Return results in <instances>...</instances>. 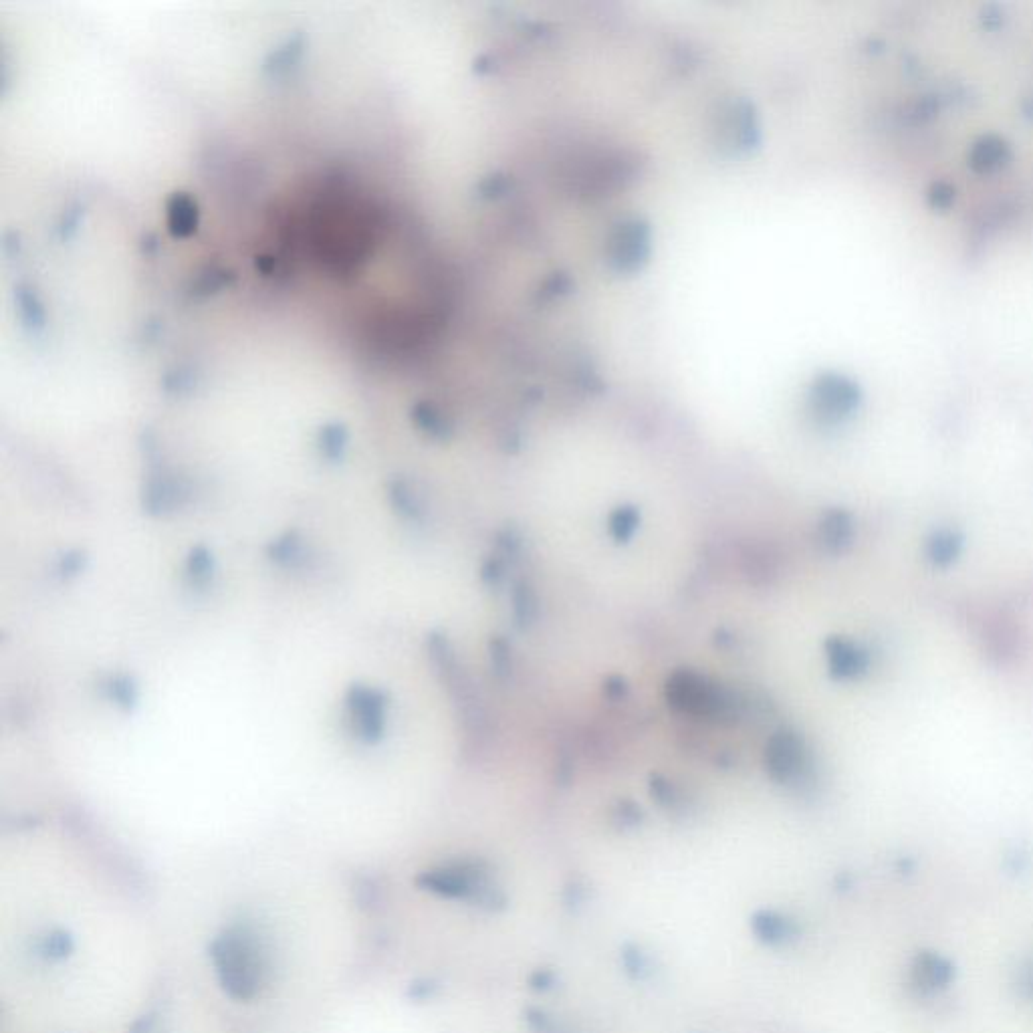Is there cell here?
Instances as JSON below:
<instances>
[{
	"mask_svg": "<svg viewBox=\"0 0 1033 1033\" xmlns=\"http://www.w3.org/2000/svg\"><path fill=\"white\" fill-rule=\"evenodd\" d=\"M208 961L222 993L239 1003L261 997L271 977L269 947L249 921L222 927L208 943Z\"/></svg>",
	"mask_w": 1033,
	"mask_h": 1033,
	"instance_id": "cell-1",
	"label": "cell"
},
{
	"mask_svg": "<svg viewBox=\"0 0 1033 1033\" xmlns=\"http://www.w3.org/2000/svg\"><path fill=\"white\" fill-rule=\"evenodd\" d=\"M418 890L444 900L467 902L487 912H503L509 904L507 894L495 882L489 866L481 860H452L416 874Z\"/></svg>",
	"mask_w": 1033,
	"mask_h": 1033,
	"instance_id": "cell-2",
	"label": "cell"
},
{
	"mask_svg": "<svg viewBox=\"0 0 1033 1033\" xmlns=\"http://www.w3.org/2000/svg\"><path fill=\"white\" fill-rule=\"evenodd\" d=\"M666 701L682 715L715 723L735 721L743 709V703L729 688L691 668L676 670L668 678Z\"/></svg>",
	"mask_w": 1033,
	"mask_h": 1033,
	"instance_id": "cell-3",
	"label": "cell"
},
{
	"mask_svg": "<svg viewBox=\"0 0 1033 1033\" xmlns=\"http://www.w3.org/2000/svg\"><path fill=\"white\" fill-rule=\"evenodd\" d=\"M426 650H428L430 664H432L434 672L438 674L440 682L444 684L450 699L454 701L467 733H471L473 737L481 735V731L485 727V711L479 701L477 688H475L473 680L469 678V674L465 672L463 664L458 662V656H456L450 640L442 632H432V634H428Z\"/></svg>",
	"mask_w": 1033,
	"mask_h": 1033,
	"instance_id": "cell-4",
	"label": "cell"
},
{
	"mask_svg": "<svg viewBox=\"0 0 1033 1033\" xmlns=\"http://www.w3.org/2000/svg\"><path fill=\"white\" fill-rule=\"evenodd\" d=\"M388 695L378 686L354 682L343 695V711L350 733L368 747H376L388 729Z\"/></svg>",
	"mask_w": 1033,
	"mask_h": 1033,
	"instance_id": "cell-5",
	"label": "cell"
},
{
	"mask_svg": "<svg viewBox=\"0 0 1033 1033\" xmlns=\"http://www.w3.org/2000/svg\"><path fill=\"white\" fill-rule=\"evenodd\" d=\"M150 471L140 489V507L152 519H164L184 509L192 499V487L170 467L154 461L156 450L150 444Z\"/></svg>",
	"mask_w": 1033,
	"mask_h": 1033,
	"instance_id": "cell-6",
	"label": "cell"
},
{
	"mask_svg": "<svg viewBox=\"0 0 1033 1033\" xmlns=\"http://www.w3.org/2000/svg\"><path fill=\"white\" fill-rule=\"evenodd\" d=\"M765 769L781 785H795L806 779L810 753L803 737L791 729L775 731L765 745Z\"/></svg>",
	"mask_w": 1033,
	"mask_h": 1033,
	"instance_id": "cell-7",
	"label": "cell"
},
{
	"mask_svg": "<svg viewBox=\"0 0 1033 1033\" xmlns=\"http://www.w3.org/2000/svg\"><path fill=\"white\" fill-rule=\"evenodd\" d=\"M749 929L755 941L769 949L787 947L799 937V925L793 918L773 908L755 910L749 916Z\"/></svg>",
	"mask_w": 1033,
	"mask_h": 1033,
	"instance_id": "cell-8",
	"label": "cell"
},
{
	"mask_svg": "<svg viewBox=\"0 0 1033 1033\" xmlns=\"http://www.w3.org/2000/svg\"><path fill=\"white\" fill-rule=\"evenodd\" d=\"M265 557L281 569L297 571L307 567V563L311 561V549L301 531L289 529L267 543Z\"/></svg>",
	"mask_w": 1033,
	"mask_h": 1033,
	"instance_id": "cell-9",
	"label": "cell"
},
{
	"mask_svg": "<svg viewBox=\"0 0 1033 1033\" xmlns=\"http://www.w3.org/2000/svg\"><path fill=\"white\" fill-rule=\"evenodd\" d=\"M386 497L392 511L408 523H422L428 513V503L418 485L406 477H394L386 485Z\"/></svg>",
	"mask_w": 1033,
	"mask_h": 1033,
	"instance_id": "cell-10",
	"label": "cell"
},
{
	"mask_svg": "<svg viewBox=\"0 0 1033 1033\" xmlns=\"http://www.w3.org/2000/svg\"><path fill=\"white\" fill-rule=\"evenodd\" d=\"M216 573H218V561H216L212 547H208L206 543L192 545L184 557V567H182V576H184L188 590H192V592L210 590L214 586Z\"/></svg>",
	"mask_w": 1033,
	"mask_h": 1033,
	"instance_id": "cell-11",
	"label": "cell"
},
{
	"mask_svg": "<svg viewBox=\"0 0 1033 1033\" xmlns=\"http://www.w3.org/2000/svg\"><path fill=\"white\" fill-rule=\"evenodd\" d=\"M826 654L830 664V674L836 678H856L868 668V654L854 642L846 638L832 636L826 642Z\"/></svg>",
	"mask_w": 1033,
	"mask_h": 1033,
	"instance_id": "cell-12",
	"label": "cell"
},
{
	"mask_svg": "<svg viewBox=\"0 0 1033 1033\" xmlns=\"http://www.w3.org/2000/svg\"><path fill=\"white\" fill-rule=\"evenodd\" d=\"M99 688H101L103 699L111 707H116L120 713L132 715L140 707L142 691H140V684L134 678V674L111 672L101 680Z\"/></svg>",
	"mask_w": 1033,
	"mask_h": 1033,
	"instance_id": "cell-13",
	"label": "cell"
},
{
	"mask_svg": "<svg viewBox=\"0 0 1033 1033\" xmlns=\"http://www.w3.org/2000/svg\"><path fill=\"white\" fill-rule=\"evenodd\" d=\"M854 537V523L850 513L842 509L828 511L818 525V541L830 553L844 551Z\"/></svg>",
	"mask_w": 1033,
	"mask_h": 1033,
	"instance_id": "cell-14",
	"label": "cell"
},
{
	"mask_svg": "<svg viewBox=\"0 0 1033 1033\" xmlns=\"http://www.w3.org/2000/svg\"><path fill=\"white\" fill-rule=\"evenodd\" d=\"M953 977V967L939 955H923L916 959L914 981L921 989L935 991L945 987Z\"/></svg>",
	"mask_w": 1033,
	"mask_h": 1033,
	"instance_id": "cell-15",
	"label": "cell"
},
{
	"mask_svg": "<svg viewBox=\"0 0 1033 1033\" xmlns=\"http://www.w3.org/2000/svg\"><path fill=\"white\" fill-rule=\"evenodd\" d=\"M35 955L39 959H43L45 963H63L67 961L73 953H75V939L73 935L67 931V929H51L47 931L39 941H37V947H35Z\"/></svg>",
	"mask_w": 1033,
	"mask_h": 1033,
	"instance_id": "cell-16",
	"label": "cell"
},
{
	"mask_svg": "<svg viewBox=\"0 0 1033 1033\" xmlns=\"http://www.w3.org/2000/svg\"><path fill=\"white\" fill-rule=\"evenodd\" d=\"M348 444H350V434H348L346 426L339 422L321 426L319 436H317V448L327 463H333V465L341 463L343 458H346Z\"/></svg>",
	"mask_w": 1033,
	"mask_h": 1033,
	"instance_id": "cell-17",
	"label": "cell"
},
{
	"mask_svg": "<svg viewBox=\"0 0 1033 1033\" xmlns=\"http://www.w3.org/2000/svg\"><path fill=\"white\" fill-rule=\"evenodd\" d=\"M620 965H622L624 975L636 983L646 981L652 973L646 951L638 943H632V941H626L620 947Z\"/></svg>",
	"mask_w": 1033,
	"mask_h": 1033,
	"instance_id": "cell-18",
	"label": "cell"
},
{
	"mask_svg": "<svg viewBox=\"0 0 1033 1033\" xmlns=\"http://www.w3.org/2000/svg\"><path fill=\"white\" fill-rule=\"evenodd\" d=\"M168 214H170V228L174 235L184 237V235H190L196 228L198 212H196V204L188 196H184V194L174 196V200L170 202Z\"/></svg>",
	"mask_w": 1033,
	"mask_h": 1033,
	"instance_id": "cell-19",
	"label": "cell"
},
{
	"mask_svg": "<svg viewBox=\"0 0 1033 1033\" xmlns=\"http://www.w3.org/2000/svg\"><path fill=\"white\" fill-rule=\"evenodd\" d=\"M513 612H515L517 626L521 630L529 628L537 620L539 602H537V596H535L533 588L529 584H525V582L517 584L515 590H513Z\"/></svg>",
	"mask_w": 1033,
	"mask_h": 1033,
	"instance_id": "cell-20",
	"label": "cell"
},
{
	"mask_svg": "<svg viewBox=\"0 0 1033 1033\" xmlns=\"http://www.w3.org/2000/svg\"><path fill=\"white\" fill-rule=\"evenodd\" d=\"M89 565V555L85 549H67L63 551L55 565H53V576L59 580V582H71L75 578H79L81 573L87 569Z\"/></svg>",
	"mask_w": 1033,
	"mask_h": 1033,
	"instance_id": "cell-21",
	"label": "cell"
},
{
	"mask_svg": "<svg viewBox=\"0 0 1033 1033\" xmlns=\"http://www.w3.org/2000/svg\"><path fill=\"white\" fill-rule=\"evenodd\" d=\"M640 525V511L634 505H622L610 515V533L618 543H628Z\"/></svg>",
	"mask_w": 1033,
	"mask_h": 1033,
	"instance_id": "cell-22",
	"label": "cell"
},
{
	"mask_svg": "<svg viewBox=\"0 0 1033 1033\" xmlns=\"http://www.w3.org/2000/svg\"><path fill=\"white\" fill-rule=\"evenodd\" d=\"M959 549H961L959 537H955L953 533H939L929 543V557L937 565H947V563H951L957 557Z\"/></svg>",
	"mask_w": 1033,
	"mask_h": 1033,
	"instance_id": "cell-23",
	"label": "cell"
},
{
	"mask_svg": "<svg viewBox=\"0 0 1033 1033\" xmlns=\"http://www.w3.org/2000/svg\"><path fill=\"white\" fill-rule=\"evenodd\" d=\"M650 795L664 810H674L680 801V795H678V789L674 787V783L662 775L650 777Z\"/></svg>",
	"mask_w": 1033,
	"mask_h": 1033,
	"instance_id": "cell-24",
	"label": "cell"
},
{
	"mask_svg": "<svg viewBox=\"0 0 1033 1033\" xmlns=\"http://www.w3.org/2000/svg\"><path fill=\"white\" fill-rule=\"evenodd\" d=\"M644 820V814L640 810V806H636L634 801L630 799H620L616 803V808L612 812V822L618 830H632L636 826H640Z\"/></svg>",
	"mask_w": 1033,
	"mask_h": 1033,
	"instance_id": "cell-25",
	"label": "cell"
},
{
	"mask_svg": "<svg viewBox=\"0 0 1033 1033\" xmlns=\"http://www.w3.org/2000/svg\"><path fill=\"white\" fill-rule=\"evenodd\" d=\"M491 666L499 678H507L511 674V648L503 638L491 640Z\"/></svg>",
	"mask_w": 1033,
	"mask_h": 1033,
	"instance_id": "cell-26",
	"label": "cell"
},
{
	"mask_svg": "<svg viewBox=\"0 0 1033 1033\" xmlns=\"http://www.w3.org/2000/svg\"><path fill=\"white\" fill-rule=\"evenodd\" d=\"M525 1023L527 1027L533 1031V1033H563L559 1029V1025L555 1023V1019L545 1011V1009H539V1007H527L525 1013Z\"/></svg>",
	"mask_w": 1033,
	"mask_h": 1033,
	"instance_id": "cell-27",
	"label": "cell"
},
{
	"mask_svg": "<svg viewBox=\"0 0 1033 1033\" xmlns=\"http://www.w3.org/2000/svg\"><path fill=\"white\" fill-rule=\"evenodd\" d=\"M414 420H416V424H418L424 432H428V434H432V436H446V432H448L446 422H444V420H442L434 410H430V408H426V406H418V408H416V412H414Z\"/></svg>",
	"mask_w": 1033,
	"mask_h": 1033,
	"instance_id": "cell-28",
	"label": "cell"
},
{
	"mask_svg": "<svg viewBox=\"0 0 1033 1033\" xmlns=\"http://www.w3.org/2000/svg\"><path fill=\"white\" fill-rule=\"evenodd\" d=\"M440 991V983L436 979H428V977H422V979H416L408 985L406 989V997L414 1003H424V1001H430L438 995Z\"/></svg>",
	"mask_w": 1033,
	"mask_h": 1033,
	"instance_id": "cell-29",
	"label": "cell"
},
{
	"mask_svg": "<svg viewBox=\"0 0 1033 1033\" xmlns=\"http://www.w3.org/2000/svg\"><path fill=\"white\" fill-rule=\"evenodd\" d=\"M557 975L549 967H539L529 975V989L535 993H547L555 987Z\"/></svg>",
	"mask_w": 1033,
	"mask_h": 1033,
	"instance_id": "cell-30",
	"label": "cell"
},
{
	"mask_svg": "<svg viewBox=\"0 0 1033 1033\" xmlns=\"http://www.w3.org/2000/svg\"><path fill=\"white\" fill-rule=\"evenodd\" d=\"M130 1033H164V1027H162V1021H160V1013H146L142 1017H138L130 1029Z\"/></svg>",
	"mask_w": 1033,
	"mask_h": 1033,
	"instance_id": "cell-31",
	"label": "cell"
},
{
	"mask_svg": "<svg viewBox=\"0 0 1033 1033\" xmlns=\"http://www.w3.org/2000/svg\"><path fill=\"white\" fill-rule=\"evenodd\" d=\"M584 886H580L578 882H571L567 888H565V894H563V902L567 908H578L582 902H584Z\"/></svg>",
	"mask_w": 1033,
	"mask_h": 1033,
	"instance_id": "cell-32",
	"label": "cell"
},
{
	"mask_svg": "<svg viewBox=\"0 0 1033 1033\" xmlns=\"http://www.w3.org/2000/svg\"><path fill=\"white\" fill-rule=\"evenodd\" d=\"M628 693V686H626V680L620 678V676H612L606 680V695L610 699H620Z\"/></svg>",
	"mask_w": 1033,
	"mask_h": 1033,
	"instance_id": "cell-33",
	"label": "cell"
},
{
	"mask_svg": "<svg viewBox=\"0 0 1033 1033\" xmlns=\"http://www.w3.org/2000/svg\"><path fill=\"white\" fill-rule=\"evenodd\" d=\"M1025 987H1027V991H1029V993H1031V997H1033V969H1029V973H1027Z\"/></svg>",
	"mask_w": 1033,
	"mask_h": 1033,
	"instance_id": "cell-34",
	"label": "cell"
}]
</instances>
